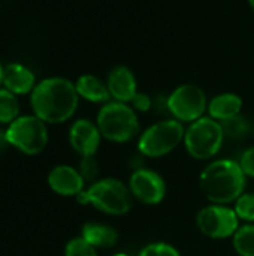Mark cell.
Here are the masks:
<instances>
[{"label": "cell", "instance_id": "obj_1", "mask_svg": "<svg viewBox=\"0 0 254 256\" xmlns=\"http://www.w3.org/2000/svg\"><path fill=\"white\" fill-rule=\"evenodd\" d=\"M79 105L75 82L64 76H48L36 84L30 94L31 112L46 124L69 122Z\"/></svg>", "mask_w": 254, "mask_h": 256}, {"label": "cell", "instance_id": "obj_2", "mask_svg": "<svg viewBox=\"0 0 254 256\" xmlns=\"http://www.w3.org/2000/svg\"><path fill=\"white\" fill-rule=\"evenodd\" d=\"M247 176L235 159L210 160L199 176V188L210 204L232 206L247 188Z\"/></svg>", "mask_w": 254, "mask_h": 256}, {"label": "cell", "instance_id": "obj_3", "mask_svg": "<svg viewBox=\"0 0 254 256\" xmlns=\"http://www.w3.org/2000/svg\"><path fill=\"white\" fill-rule=\"evenodd\" d=\"M76 201L81 206H91L106 216L120 218L132 210L135 200L127 183L115 177H105L90 183L85 190L76 196Z\"/></svg>", "mask_w": 254, "mask_h": 256}, {"label": "cell", "instance_id": "obj_4", "mask_svg": "<svg viewBox=\"0 0 254 256\" xmlns=\"http://www.w3.org/2000/svg\"><path fill=\"white\" fill-rule=\"evenodd\" d=\"M94 122L102 138L114 144H127L142 132L138 112L124 102L109 100L100 105Z\"/></svg>", "mask_w": 254, "mask_h": 256}, {"label": "cell", "instance_id": "obj_5", "mask_svg": "<svg viewBox=\"0 0 254 256\" xmlns=\"http://www.w3.org/2000/svg\"><path fill=\"white\" fill-rule=\"evenodd\" d=\"M186 134V124L175 118L159 120L148 128H145L136 140L138 153L147 159L165 158L174 150H177Z\"/></svg>", "mask_w": 254, "mask_h": 256}, {"label": "cell", "instance_id": "obj_6", "mask_svg": "<svg viewBox=\"0 0 254 256\" xmlns=\"http://www.w3.org/2000/svg\"><path fill=\"white\" fill-rule=\"evenodd\" d=\"M225 140L223 124L210 116H205L186 126L183 146L195 160L210 162L220 153Z\"/></svg>", "mask_w": 254, "mask_h": 256}, {"label": "cell", "instance_id": "obj_7", "mask_svg": "<svg viewBox=\"0 0 254 256\" xmlns=\"http://www.w3.org/2000/svg\"><path fill=\"white\" fill-rule=\"evenodd\" d=\"M4 138L7 146L16 152L25 156H37L48 146V124L33 112L21 114L16 120L6 126Z\"/></svg>", "mask_w": 254, "mask_h": 256}, {"label": "cell", "instance_id": "obj_8", "mask_svg": "<svg viewBox=\"0 0 254 256\" xmlns=\"http://www.w3.org/2000/svg\"><path fill=\"white\" fill-rule=\"evenodd\" d=\"M208 102L210 99L202 87L186 82L177 86L166 96V111L172 118L187 126L207 116Z\"/></svg>", "mask_w": 254, "mask_h": 256}, {"label": "cell", "instance_id": "obj_9", "mask_svg": "<svg viewBox=\"0 0 254 256\" xmlns=\"http://www.w3.org/2000/svg\"><path fill=\"white\" fill-rule=\"evenodd\" d=\"M240 226L241 220L231 206L208 204L196 214V228L210 240L232 238Z\"/></svg>", "mask_w": 254, "mask_h": 256}, {"label": "cell", "instance_id": "obj_10", "mask_svg": "<svg viewBox=\"0 0 254 256\" xmlns=\"http://www.w3.org/2000/svg\"><path fill=\"white\" fill-rule=\"evenodd\" d=\"M127 186L135 201L150 207L162 204L168 194L165 178L157 171L147 166L133 170Z\"/></svg>", "mask_w": 254, "mask_h": 256}, {"label": "cell", "instance_id": "obj_11", "mask_svg": "<svg viewBox=\"0 0 254 256\" xmlns=\"http://www.w3.org/2000/svg\"><path fill=\"white\" fill-rule=\"evenodd\" d=\"M67 140H69L70 148L79 158L96 156V153L99 152V147L103 141L96 122L88 120V118L75 120L69 128Z\"/></svg>", "mask_w": 254, "mask_h": 256}, {"label": "cell", "instance_id": "obj_12", "mask_svg": "<svg viewBox=\"0 0 254 256\" xmlns=\"http://www.w3.org/2000/svg\"><path fill=\"white\" fill-rule=\"evenodd\" d=\"M48 188L58 196L76 198L88 186L78 168L72 165H55L46 177Z\"/></svg>", "mask_w": 254, "mask_h": 256}, {"label": "cell", "instance_id": "obj_13", "mask_svg": "<svg viewBox=\"0 0 254 256\" xmlns=\"http://www.w3.org/2000/svg\"><path fill=\"white\" fill-rule=\"evenodd\" d=\"M106 84H108V88H109L111 100H117V102L130 104V100L139 92L136 75L126 64L114 66L108 72Z\"/></svg>", "mask_w": 254, "mask_h": 256}, {"label": "cell", "instance_id": "obj_14", "mask_svg": "<svg viewBox=\"0 0 254 256\" xmlns=\"http://www.w3.org/2000/svg\"><path fill=\"white\" fill-rule=\"evenodd\" d=\"M36 84V75L27 66L21 63H7L3 66L1 86L13 94H31Z\"/></svg>", "mask_w": 254, "mask_h": 256}, {"label": "cell", "instance_id": "obj_15", "mask_svg": "<svg viewBox=\"0 0 254 256\" xmlns=\"http://www.w3.org/2000/svg\"><path fill=\"white\" fill-rule=\"evenodd\" d=\"M243 106H244V100L240 94L234 92H225L210 99L207 116H210L211 118L220 123H225L241 116Z\"/></svg>", "mask_w": 254, "mask_h": 256}, {"label": "cell", "instance_id": "obj_16", "mask_svg": "<svg viewBox=\"0 0 254 256\" xmlns=\"http://www.w3.org/2000/svg\"><path fill=\"white\" fill-rule=\"evenodd\" d=\"M79 236L85 242H88L93 248H96L97 250H100V249H112L120 242L118 231L112 225L100 224V222H85L81 226V234Z\"/></svg>", "mask_w": 254, "mask_h": 256}, {"label": "cell", "instance_id": "obj_17", "mask_svg": "<svg viewBox=\"0 0 254 256\" xmlns=\"http://www.w3.org/2000/svg\"><path fill=\"white\" fill-rule=\"evenodd\" d=\"M75 87L79 94V99H84L90 104L103 105L111 100L106 80H102L97 75H93V74L81 75L75 81Z\"/></svg>", "mask_w": 254, "mask_h": 256}, {"label": "cell", "instance_id": "obj_18", "mask_svg": "<svg viewBox=\"0 0 254 256\" xmlns=\"http://www.w3.org/2000/svg\"><path fill=\"white\" fill-rule=\"evenodd\" d=\"M231 240L237 255L254 256V224H241Z\"/></svg>", "mask_w": 254, "mask_h": 256}, {"label": "cell", "instance_id": "obj_19", "mask_svg": "<svg viewBox=\"0 0 254 256\" xmlns=\"http://www.w3.org/2000/svg\"><path fill=\"white\" fill-rule=\"evenodd\" d=\"M21 106L18 96L9 92L7 88H0V123L1 124H10L13 120H16L21 114Z\"/></svg>", "mask_w": 254, "mask_h": 256}, {"label": "cell", "instance_id": "obj_20", "mask_svg": "<svg viewBox=\"0 0 254 256\" xmlns=\"http://www.w3.org/2000/svg\"><path fill=\"white\" fill-rule=\"evenodd\" d=\"M241 224H254V192H244L232 204Z\"/></svg>", "mask_w": 254, "mask_h": 256}, {"label": "cell", "instance_id": "obj_21", "mask_svg": "<svg viewBox=\"0 0 254 256\" xmlns=\"http://www.w3.org/2000/svg\"><path fill=\"white\" fill-rule=\"evenodd\" d=\"M99 250L85 242L81 236L70 238L63 249V256H99Z\"/></svg>", "mask_w": 254, "mask_h": 256}, {"label": "cell", "instance_id": "obj_22", "mask_svg": "<svg viewBox=\"0 0 254 256\" xmlns=\"http://www.w3.org/2000/svg\"><path fill=\"white\" fill-rule=\"evenodd\" d=\"M136 256H183L181 252L168 242H153L145 244Z\"/></svg>", "mask_w": 254, "mask_h": 256}, {"label": "cell", "instance_id": "obj_23", "mask_svg": "<svg viewBox=\"0 0 254 256\" xmlns=\"http://www.w3.org/2000/svg\"><path fill=\"white\" fill-rule=\"evenodd\" d=\"M222 124H223L226 138H231V140H241L250 132V123L243 116H238Z\"/></svg>", "mask_w": 254, "mask_h": 256}, {"label": "cell", "instance_id": "obj_24", "mask_svg": "<svg viewBox=\"0 0 254 256\" xmlns=\"http://www.w3.org/2000/svg\"><path fill=\"white\" fill-rule=\"evenodd\" d=\"M78 171L81 172V176L84 177V180L87 182V184L96 182L97 180V176H99V164L96 160V156L81 158L79 165H78Z\"/></svg>", "mask_w": 254, "mask_h": 256}, {"label": "cell", "instance_id": "obj_25", "mask_svg": "<svg viewBox=\"0 0 254 256\" xmlns=\"http://www.w3.org/2000/svg\"><path fill=\"white\" fill-rule=\"evenodd\" d=\"M138 114H144V112H150L154 108V99L144 92H138L135 94V98L130 100L129 104Z\"/></svg>", "mask_w": 254, "mask_h": 256}, {"label": "cell", "instance_id": "obj_26", "mask_svg": "<svg viewBox=\"0 0 254 256\" xmlns=\"http://www.w3.org/2000/svg\"><path fill=\"white\" fill-rule=\"evenodd\" d=\"M247 178H254V146L247 147L238 159Z\"/></svg>", "mask_w": 254, "mask_h": 256}, {"label": "cell", "instance_id": "obj_27", "mask_svg": "<svg viewBox=\"0 0 254 256\" xmlns=\"http://www.w3.org/2000/svg\"><path fill=\"white\" fill-rule=\"evenodd\" d=\"M3 146H7L6 138H4V130H3V132H0V148H1Z\"/></svg>", "mask_w": 254, "mask_h": 256}, {"label": "cell", "instance_id": "obj_28", "mask_svg": "<svg viewBox=\"0 0 254 256\" xmlns=\"http://www.w3.org/2000/svg\"><path fill=\"white\" fill-rule=\"evenodd\" d=\"M112 256H130L129 254H126V252H118V254H114Z\"/></svg>", "mask_w": 254, "mask_h": 256}, {"label": "cell", "instance_id": "obj_29", "mask_svg": "<svg viewBox=\"0 0 254 256\" xmlns=\"http://www.w3.org/2000/svg\"><path fill=\"white\" fill-rule=\"evenodd\" d=\"M247 2H249V6L252 8V10L254 12V0H247Z\"/></svg>", "mask_w": 254, "mask_h": 256}, {"label": "cell", "instance_id": "obj_30", "mask_svg": "<svg viewBox=\"0 0 254 256\" xmlns=\"http://www.w3.org/2000/svg\"><path fill=\"white\" fill-rule=\"evenodd\" d=\"M1 76H3V66L0 64V86H1Z\"/></svg>", "mask_w": 254, "mask_h": 256}]
</instances>
